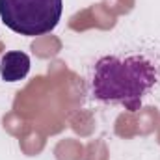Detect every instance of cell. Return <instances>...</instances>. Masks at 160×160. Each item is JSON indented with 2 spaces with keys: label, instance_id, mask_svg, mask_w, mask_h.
I'll use <instances>...</instances> for the list:
<instances>
[{
  "label": "cell",
  "instance_id": "2",
  "mask_svg": "<svg viewBox=\"0 0 160 160\" xmlns=\"http://www.w3.org/2000/svg\"><path fill=\"white\" fill-rule=\"evenodd\" d=\"M63 11V0H0V19L15 34L36 38L52 32Z\"/></svg>",
  "mask_w": 160,
  "mask_h": 160
},
{
  "label": "cell",
  "instance_id": "1",
  "mask_svg": "<svg viewBox=\"0 0 160 160\" xmlns=\"http://www.w3.org/2000/svg\"><path fill=\"white\" fill-rule=\"evenodd\" d=\"M158 82V71L142 54L127 58L102 56L91 75V93L104 104H119L128 112L142 108L143 97Z\"/></svg>",
  "mask_w": 160,
  "mask_h": 160
},
{
  "label": "cell",
  "instance_id": "3",
  "mask_svg": "<svg viewBox=\"0 0 160 160\" xmlns=\"http://www.w3.org/2000/svg\"><path fill=\"white\" fill-rule=\"evenodd\" d=\"M30 73V56L21 50L6 52L0 60V77L6 82H19Z\"/></svg>",
  "mask_w": 160,
  "mask_h": 160
}]
</instances>
